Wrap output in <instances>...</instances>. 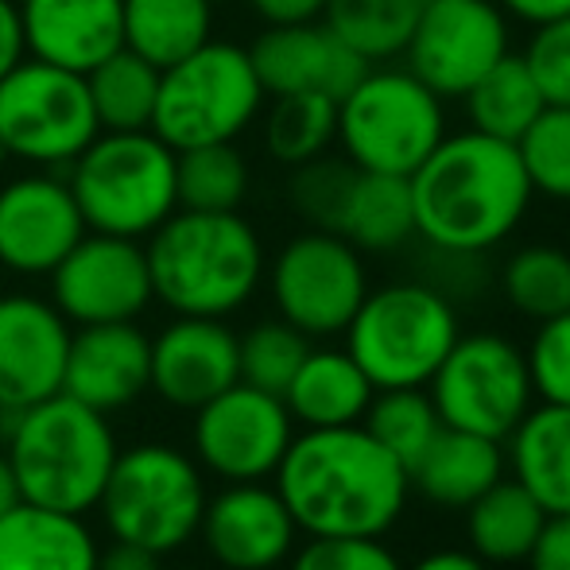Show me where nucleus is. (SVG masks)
Returning <instances> with one entry per match:
<instances>
[{
  "mask_svg": "<svg viewBox=\"0 0 570 570\" xmlns=\"http://www.w3.org/2000/svg\"><path fill=\"white\" fill-rule=\"evenodd\" d=\"M272 478L303 535L384 540L412 497V473L361 423L295 431Z\"/></svg>",
  "mask_w": 570,
  "mask_h": 570,
  "instance_id": "nucleus-1",
  "label": "nucleus"
},
{
  "mask_svg": "<svg viewBox=\"0 0 570 570\" xmlns=\"http://www.w3.org/2000/svg\"><path fill=\"white\" fill-rule=\"evenodd\" d=\"M415 210V240L439 253L489 256L501 248L535 203L517 144L473 128L446 140L407 175Z\"/></svg>",
  "mask_w": 570,
  "mask_h": 570,
  "instance_id": "nucleus-2",
  "label": "nucleus"
},
{
  "mask_svg": "<svg viewBox=\"0 0 570 570\" xmlns=\"http://www.w3.org/2000/svg\"><path fill=\"white\" fill-rule=\"evenodd\" d=\"M151 292L175 315L229 318L261 292L268 253L240 210H175L144 245Z\"/></svg>",
  "mask_w": 570,
  "mask_h": 570,
  "instance_id": "nucleus-3",
  "label": "nucleus"
},
{
  "mask_svg": "<svg viewBox=\"0 0 570 570\" xmlns=\"http://www.w3.org/2000/svg\"><path fill=\"white\" fill-rule=\"evenodd\" d=\"M117 451L106 415L78 404L67 392L23 407L12 439L4 443L23 501L78 517L98 509Z\"/></svg>",
  "mask_w": 570,
  "mask_h": 570,
  "instance_id": "nucleus-4",
  "label": "nucleus"
},
{
  "mask_svg": "<svg viewBox=\"0 0 570 570\" xmlns=\"http://www.w3.org/2000/svg\"><path fill=\"white\" fill-rule=\"evenodd\" d=\"M458 334V303L415 276L368 287L342 338L373 389H428Z\"/></svg>",
  "mask_w": 570,
  "mask_h": 570,
  "instance_id": "nucleus-5",
  "label": "nucleus"
},
{
  "mask_svg": "<svg viewBox=\"0 0 570 570\" xmlns=\"http://www.w3.org/2000/svg\"><path fill=\"white\" fill-rule=\"evenodd\" d=\"M175 159L179 151L151 128L94 136L90 148L67 167L86 229L132 240L151 237L179 210Z\"/></svg>",
  "mask_w": 570,
  "mask_h": 570,
  "instance_id": "nucleus-6",
  "label": "nucleus"
},
{
  "mask_svg": "<svg viewBox=\"0 0 570 570\" xmlns=\"http://www.w3.org/2000/svg\"><path fill=\"white\" fill-rule=\"evenodd\" d=\"M451 132V109L404 62H376L338 101V156L361 171L412 175Z\"/></svg>",
  "mask_w": 570,
  "mask_h": 570,
  "instance_id": "nucleus-7",
  "label": "nucleus"
},
{
  "mask_svg": "<svg viewBox=\"0 0 570 570\" xmlns=\"http://www.w3.org/2000/svg\"><path fill=\"white\" fill-rule=\"evenodd\" d=\"M264 94L248 47L206 39L187 59L159 70L151 132L175 151L240 140L264 114Z\"/></svg>",
  "mask_w": 570,
  "mask_h": 570,
  "instance_id": "nucleus-8",
  "label": "nucleus"
},
{
  "mask_svg": "<svg viewBox=\"0 0 570 570\" xmlns=\"http://www.w3.org/2000/svg\"><path fill=\"white\" fill-rule=\"evenodd\" d=\"M98 509L114 540L164 559L198 535L206 509L203 465L167 443L117 451Z\"/></svg>",
  "mask_w": 570,
  "mask_h": 570,
  "instance_id": "nucleus-9",
  "label": "nucleus"
},
{
  "mask_svg": "<svg viewBox=\"0 0 570 570\" xmlns=\"http://www.w3.org/2000/svg\"><path fill=\"white\" fill-rule=\"evenodd\" d=\"M101 132L86 75L23 55L0 78V144L31 167H70Z\"/></svg>",
  "mask_w": 570,
  "mask_h": 570,
  "instance_id": "nucleus-10",
  "label": "nucleus"
},
{
  "mask_svg": "<svg viewBox=\"0 0 570 570\" xmlns=\"http://www.w3.org/2000/svg\"><path fill=\"white\" fill-rule=\"evenodd\" d=\"M272 307L311 342L338 338L368 295L365 253L331 229L307 226L287 237L264 268Z\"/></svg>",
  "mask_w": 570,
  "mask_h": 570,
  "instance_id": "nucleus-11",
  "label": "nucleus"
},
{
  "mask_svg": "<svg viewBox=\"0 0 570 570\" xmlns=\"http://www.w3.org/2000/svg\"><path fill=\"white\" fill-rule=\"evenodd\" d=\"M428 392L443 428L473 431L497 443H504L535 404L524 350L497 331L458 334L443 365L428 381Z\"/></svg>",
  "mask_w": 570,
  "mask_h": 570,
  "instance_id": "nucleus-12",
  "label": "nucleus"
},
{
  "mask_svg": "<svg viewBox=\"0 0 570 570\" xmlns=\"http://www.w3.org/2000/svg\"><path fill=\"white\" fill-rule=\"evenodd\" d=\"M509 51L512 20L497 0H428L400 62L439 98L458 101Z\"/></svg>",
  "mask_w": 570,
  "mask_h": 570,
  "instance_id": "nucleus-13",
  "label": "nucleus"
},
{
  "mask_svg": "<svg viewBox=\"0 0 570 570\" xmlns=\"http://www.w3.org/2000/svg\"><path fill=\"white\" fill-rule=\"evenodd\" d=\"M295 439L287 404L272 392L237 381L195 412V462L222 481H268Z\"/></svg>",
  "mask_w": 570,
  "mask_h": 570,
  "instance_id": "nucleus-14",
  "label": "nucleus"
},
{
  "mask_svg": "<svg viewBox=\"0 0 570 570\" xmlns=\"http://www.w3.org/2000/svg\"><path fill=\"white\" fill-rule=\"evenodd\" d=\"M51 303L70 326L136 323L156 299L148 253L140 240L94 233L70 248L51 272Z\"/></svg>",
  "mask_w": 570,
  "mask_h": 570,
  "instance_id": "nucleus-15",
  "label": "nucleus"
},
{
  "mask_svg": "<svg viewBox=\"0 0 570 570\" xmlns=\"http://www.w3.org/2000/svg\"><path fill=\"white\" fill-rule=\"evenodd\" d=\"M82 237L86 222L67 179L39 167L0 187V268L51 276Z\"/></svg>",
  "mask_w": 570,
  "mask_h": 570,
  "instance_id": "nucleus-16",
  "label": "nucleus"
},
{
  "mask_svg": "<svg viewBox=\"0 0 570 570\" xmlns=\"http://www.w3.org/2000/svg\"><path fill=\"white\" fill-rule=\"evenodd\" d=\"M198 535L226 570H276L295 556L299 528L276 485L233 481L218 497H206Z\"/></svg>",
  "mask_w": 570,
  "mask_h": 570,
  "instance_id": "nucleus-17",
  "label": "nucleus"
},
{
  "mask_svg": "<svg viewBox=\"0 0 570 570\" xmlns=\"http://www.w3.org/2000/svg\"><path fill=\"white\" fill-rule=\"evenodd\" d=\"M70 334L51 299L0 295V404L31 407L62 392Z\"/></svg>",
  "mask_w": 570,
  "mask_h": 570,
  "instance_id": "nucleus-18",
  "label": "nucleus"
},
{
  "mask_svg": "<svg viewBox=\"0 0 570 570\" xmlns=\"http://www.w3.org/2000/svg\"><path fill=\"white\" fill-rule=\"evenodd\" d=\"M248 59L268 98L323 94V98L342 101L368 70V62L353 47H345L323 20L264 28L248 47Z\"/></svg>",
  "mask_w": 570,
  "mask_h": 570,
  "instance_id": "nucleus-19",
  "label": "nucleus"
},
{
  "mask_svg": "<svg viewBox=\"0 0 570 570\" xmlns=\"http://www.w3.org/2000/svg\"><path fill=\"white\" fill-rule=\"evenodd\" d=\"M240 381L237 334L226 318L175 315L151 338V392L183 412H198Z\"/></svg>",
  "mask_w": 570,
  "mask_h": 570,
  "instance_id": "nucleus-20",
  "label": "nucleus"
},
{
  "mask_svg": "<svg viewBox=\"0 0 570 570\" xmlns=\"http://www.w3.org/2000/svg\"><path fill=\"white\" fill-rule=\"evenodd\" d=\"M62 392L109 415L151 392V338L136 323L78 326L70 334Z\"/></svg>",
  "mask_w": 570,
  "mask_h": 570,
  "instance_id": "nucleus-21",
  "label": "nucleus"
},
{
  "mask_svg": "<svg viewBox=\"0 0 570 570\" xmlns=\"http://www.w3.org/2000/svg\"><path fill=\"white\" fill-rule=\"evenodd\" d=\"M23 51L39 62L90 75L125 47V0H16Z\"/></svg>",
  "mask_w": 570,
  "mask_h": 570,
  "instance_id": "nucleus-22",
  "label": "nucleus"
},
{
  "mask_svg": "<svg viewBox=\"0 0 570 570\" xmlns=\"http://www.w3.org/2000/svg\"><path fill=\"white\" fill-rule=\"evenodd\" d=\"M98 540L78 512L20 501L0 517V570H98Z\"/></svg>",
  "mask_w": 570,
  "mask_h": 570,
  "instance_id": "nucleus-23",
  "label": "nucleus"
},
{
  "mask_svg": "<svg viewBox=\"0 0 570 570\" xmlns=\"http://www.w3.org/2000/svg\"><path fill=\"white\" fill-rule=\"evenodd\" d=\"M376 389L350 350L338 345H311L299 373L284 392L295 428H350L361 423L373 404Z\"/></svg>",
  "mask_w": 570,
  "mask_h": 570,
  "instance_id": "nucleus-24",
  "label": "nucleus"
},
{
  "mask_svg": "<svg viewBox=\"0 0 570 570\" xmlns=\"http://www.w3.org/2000/svg\"><path fill=\"white\" fill-rule=\"evenodd\" d=\"M331 233L365 256H392L415 240L412 187L404 175H376L353 167L345 195L334 210Z\"/></svg>",
  "mask_w": 570,
  "mask_h": 570,
  "instance_id": "nucleus-25",
  "label": "nucleus"
},
{
  "mask_svg": "<svg viewBox=\"0 0 570 570\" xmlns=\"http://www.w3.org/2000/svg\"><path fill=\"white\" fill-rule=\"evenodd\" d=\"M509 478H517L548 517H570V407L532 404L504 439Z\"/></svg>",
  "mask_w": 570,
  "mask_h": 570,
  "instance_id": "nucleus-26",
  "label": "nucleus"
},
{
  "mask_svg": "<svg viewBox=\"0 0 570 570\" xmlns=\"http://www.w3.org/2000/svg\"><path fill=\"white\" fill-rule=\"evenodd\" d=\"M504 473H509L504 443L473 435V431L443 428L412 465V489H420L439 509H465L485 489H493Z\"/></svg>",
  "mask_w": 570,
  "mask_h": 570,
  "instance_id": "nucleus-27",
  "label": "nucleus"
},
{
  "mask_svg": "<svg viewBox=\"0 0 570 570\" xmlns=\"http://www.w3.org/2000/svg\"><path fill=\"white\" fill-rule=\"evenodd\" d=\"M462 512L465 543L489 567L524 563L528 551L540 540L543 524H548V509L509 473L493 489H485L473 504H465Z\"/></svg>",
  "mask_w": 570,
  "mask_h": 570,
  "instance_id": "nucleus-28",
  "label": "nucleus"
},
{
  "mask_svg": "<svg viewBox=\"0 0 570 570\" xmlns=\"http://www.w3.org/2000/svg\"><path fill=\"white\" fill-rule=\"evenodd\" d=\"M458 101H462L465 128L493 136V140H509V144H517L520 136L528 132V125L548 106L520 51L504 55V59L497 62L485 78H478Z\"/></svg>",
  "mask_w": 570,
  "mask_h": 570,
  "instance_id": "nucleus-29",
  "label": "nucleus"
},
{
  "mask_svg": "<svg viewBox=\"0 0 570 570\" xmlns=\"http://www.w3.org/2000/svg\"><path fill=\"white\" fill-rule=\"evenodd\" d=\"M214 39L210 0H125V47L151 67H171Z\"/></svg>",
  "mask_w": 570,
  "mask_h": 570,
  "instance_id": "nucleus-30",
  "label": "nucleus"
},
{
  "mask_svg": "<svg viewBox=\"0 0 570 570\" xmlns=\"http://www.w3.org/2000/svg\"><path fill=\"white\" fill-rule=\"evenodd\" d=\"M264 156L279 167H303L338 144V101L323 94H284L268 98L261 114Z\"/></svg>",
  "mask_w": 570,
  "mask_h": 570,
  "instance_id": "nucleus-31",
  "label": "nucleus"
},
{
  "mask_svg": "<svg viewBox=\"0 0 570 570\" xmlns=\"http://www.w3.org/2000/svg\"><path fill=\"white\" fill-rule=\"evenodd\" d=\"M428 0H326L323 23L368 67L400 62Z\"/></svg>",
  "mask_w": 570,
  "mask_h": 570,
  "instance_id": "nucleus-32",
  "label": "nucleus"
},
{
  "mask_svg": "<svg viewBox=\"0 0 570 570\" xmlns=\"http://www.w3.org/2000/svg\"><path fill=\"white\" fill-rule=\"evenodd\" d=\"M504 303L517 315L543 323L570 311V248L551 240H532L504 256L497 276Z\"/></svg>",
  "mask_w": 570,
  "mask_h": 570,
  "instance_id": "nucleus-33",
  "label": "nucleus"
},
{
  "mask_svg": "<svg viewBox=\"0 0 570 570\" xmlns=\"http://www.w3.org/2000/svg\"><path fill=\"white\" fill-rule=\"evenodd\" d=\"M94 114L101 132H128V128H151L159 98V67L140 59L136 51L120 47L109 59L86 75Z\"/></svg>",
  "mask_w": 570,
  "mask_h": 570,
  "instance_id": "nucleus-34",
  "label": "nucleus"
},
{
  "mask_svg": "<svg viewBox=\"0 0 570 570\" xmlns=\"http://www.w3.org/2000/svg\"><path fill=\"white\" fill-rule=\"evenodd\" d=\"M175 187H179V210H240L248 187H253V167H248L245 151L237 148V140L203 144V148L179 151Z\"/></svg>",
  "mask_w": 570,
  "mask_h": 570,
  "instance_id": "nucleus-35",
  "label": "nucleus"
},
{
  "mask_svg": "<svg viewBox=\"0 0 570 570\" xmlns=\"http://www.w3.org/2000/svg\"><path fill=\"white\" fill-rule=\"evenodd\" d=\"M361 428L412 473V465L443 431V420L428 389H376Z\"/></svg>",
  "mask_w": 570,
  "mask_h": 570,
  "instance_id": "nucleus-36",
  "label": "nucleus"
},
{
  "mask_svg": "<svg viewBox=\"0 0 570 570\" xmlns=\"http://www.w3.org/2000/svg\"><path fill=\"white\" fill-rule=\"evenodd\" d=\"M311 353V338L303 331H295L284 318H264L253 331L237 334V365L240 381L253 384L261 392L284 400L292 376L299 373L303 357Z\"/></svg>",
  "mask_w": 570,
  "mask_h": 570,
  "instance_id": "nucleus-37",
  "label": "nucleus"
},
{
  "mask_svg": "<svg viewBox=\"0 0 570 570\" xmlns=\"http://www.w3.org/2000/svg\"><path fill=\"white\" fill-rule=\"evenodd\" d=\"M517 151L535 195L570 206V106H543L517 140Z\"/></svg>",
  "mask_w": 570,
  "mask_h": 570,
  "instance_id": "nucleus-38",
  "label": "nucleus"
},
{
  "mask_svg": "<svg viewBox=\"0 0 570 570\" xmlns=\"http://www.w3.org/2000/svg\"><path fill=\"white\" fill-rule=\"evenodd\" d=\"M350 175H353V164L345 156H334V151H326V156L311 159V164H303V167H292L287 195H292L295 214H299L307 226L331 229Z\"/></svg>",
  "mask_w": 570,
  "mask_h": 570,
  "instance_id": "nucleus-39",
  "label": "nucleus"
},
{
  "mask_svg": "<svg viewBox=\"0 0 570 570\" xmlns=\"http://www.w3.org/2000/svg\"><path fill=\"white\" fill-rule=\"evenodd\" d=\"M528 376L540 404L570 407V311L535 323V334L524 350Z\"/></svg>",
  "mask_w": 570,
  "mask_h": 570,
  "instance_id": "nucleus-40",
  "label": "nucleus"
},
{
  "mask_svg": "<svg viewBox=\"0 0 570 570\" xmlns=\"http://www.w3.org/2000/svg\"><path fill=\"white\" fill-rule=\"evenodd\" d=\"M292 570H404V563L376 535H307Z\"/></svg>",
  "mask_w": 570,
  "mask_h": 570,
  "instance_id": "nucleus-41",
  "label": "nucleus"
},
{
  "mask_svg": "<svg viewBox=\"0 0 570 570\" xmlns=\"http://www.w3.org/2000/svg\"><path fill=\"white\" fill-rule=\"evenodd\" d=\"M520 55H524L543 101L548 106H570V16L532 28Z\"/></svg>",
  "mask_w": 570,
  "mask_h": 570,
  "instance_id": "nucleus-42",
  "label": "nucleus"
},
{
  "mask_svg": "<svg viewBox=\"0 0 570 570\" xmlns=\"http://www.w3.org/2000/svg\"><path fill=\"white\" fill-rule=\"evenodd\" d=\"M524 563L528 570H570V517H548Z\"/></svg>",
  "mask_w": 570,
  "mask_h": 570,
  "instance_id": "nucleus-43",
  "label": "nucleus"
},
{
  "mask_svg": "<svg viewBox=\"0 0 570 570\" xmlns=\"http://www.w3.org/2000/svg\"><path fill=\"white\" fill-rule=\"evenodd\" d=\"M253 16L264 28H276V23H311L323 20L326 0H248Z\"/></svg>",
  "mask_w": 570,
  "mask_h": 570,
  "instance_id": "nucleus-44",
  "label": "nucleus"
},
{
  "mask_svg": "<svg viewBox=\"0 0 570 570\" xmlns=\"http://www.w3.org/2000/svg\"><path fill=\"white\" fill-rule=\"evenodd\" d=\"M497 4L512 23H524V28H543L570 16V0H497Z\"/></svg>",
  "mask_w": 570,
  "mask_h": 570,
  "instance_id": "nucleus-45",
  "label": "nucleus"
},
{
  "mask_svg": "<svg viewBox=\"0 0 570 570\" xmlns=\"http://www.w3.org/2000/svg\"><path fill=\"white\" fill-rule=\"evenodd\" d=\"M23 28H20V8L16 0H0V78L23 59Z\"/></svg>",
  "mask_w": 570,
  "mask_h": 570,
  "instance_id": "nucleus-46",
  "label": "nucleus"
},
{
  "mask_svg": "<svg viewBox=\"0 0 570 570\" xmlns=\"http://www.w3.org/2000/svg\"><path fill=\"white\" fill-rule=\"evenodd\" d=\"M98 570H159V556H151V551L136 548V543L114 540L98 556Z\"/></svg>",
  "mask_w": 570,
  "mask_h": 570,
  "instance_id": "nucleus-47",
  "label": "nucleus"
},
{
  "mask_svg": "<svg viewBox=\"0 0 570 570\" xmlns=\"http://www.w3.org/2000/svg\"><path fill=\"white\" fill-rule=\"evenodd\" d=\"M404 570H489V563H481L470 548H443V551H431V556L415 559L412 567Z\"/></svg>",
  "mask_w": 570,
  "mask_h": 570,
  "instance_id": "nucleus-48",
  "label": "nucleus"
},
{
  "mask_svg": "<svg viewBox=\"0 0 570 570\" xmlns=\"http://www.w3.org/2000/svg\"><path fill=\"white\" fill-rule=\"evenodd\" d=\"M20 501H23V493H20V481H16V470H12V462H8V454H0V517L12 512Z\"/></svg>",
  "mask_w": 570,
  "mask_h": 570,
  "instance_id": "nucleus-49",
  "label": "nucleus"
},
{
  "mask_svg": "<svg viewBox=\"0 0 570 570\" xmlns=\"http://www.w3.org/2000/svg\"><path fill=\"white\" fill-rule=\"evenodd\" d=\"M0 159H4V144H0Z\"/></svg>",
  "mask_w": 570,
  "mask_h": 570,
  "instance_id": "nucleus-50",
  "label": "nucleus"
},
{
  "mask_svg": "<svg viewBox=\"0 0 570 570\" xmlns=\"http://www.w3.org/2000/svg\"><path fill=\"white\" fill-rule=\"evenodd\" d=\"M210 4H222V0H210Z\"/></svg>",
  "mask_w": 570,
  "mask_h": 570,
  "instance_id": "nucleus-51",
  "label": "nucleus"
}]
</instances>
